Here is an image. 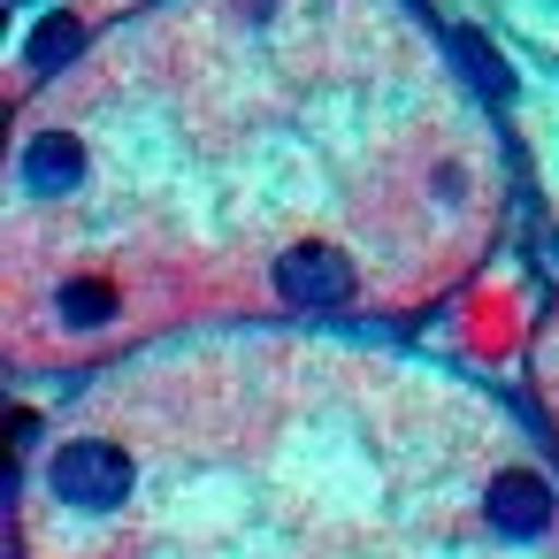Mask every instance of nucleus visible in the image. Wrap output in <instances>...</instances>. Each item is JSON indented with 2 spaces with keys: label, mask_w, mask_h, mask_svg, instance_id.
<instances>
[{
  "label": "nucleus",
  "mask_w": 559,
  "mask_h": 559,
  "mask_svg": "<svg viewBox=\"0 0 559 559\" xmlns=\"http://www.w3.org/2000/svg\"><path fill=\"white\" fill-rule=\"evenodd\" d=\"M78 47H85V32H78V16H47V24L32 32V47H24V62H32L39 78H55L62 62H78Z\"/></svg>",
  "instance_id": "39448f33"
},
{
  "label": "nucleus",
  "mask_w": 559,
  "mask_h": 559,
  "mask_svg": "<svg viewBox=\"0 0 559 559\" xmlns=\"http://www.w3.org/2000/svg\"><path fill=\"white\" fill-rule=\"evenodd\" d=\"M490 521H498L506 536H536V528L551 521V490H544L536 475H498V483H490Z\"/></svg>",
  "instance_id": "7ed1b4c3"
},
{
  "label": "nucleus",
  "mask_w": 559,
  "mask_h": 559,
  "mask_svg": "<svg viewBox=\"0 0 559 559\" xmlns=\"http://www.w3.org/2000/svg\"><path fill=\"white\" fill-rule=\"evenodd\" d=\"M452 47H460V62H467V70H475V85H490V93H498V85H506V70H498V62H490V55H483V47H475V39H452Z\"/></svg>",
  "instance_id": "0eeeda50"
},
{
  "label": "nucleus",
  "mask_w": 559,
  "mask_h": 559,
  "mask_svg": "<svg viewBox=\"0 0 559 559\" xmlns=\"http://www.w3.org/2000/svg\"><path fill=\"white\" fill-rule=\"evenodd\" d=\"M78 169H85V146H78L70 131H47V139H32V154H24V185H32L39 200H47V192H70Z\"/></svg>",
  "instance_id": "20e7f679"
},
{
  "label": "nucleus",
  "mask_w": 559,
  "mask_h": 559,
  "mask_svg": "<svg viewBox=\"0 0 559 559\" xmlns=\"http://www.w3.org/2000/svg\"><path fill=\"white\" fill-rule=\"evenodd\" d=\"M108 314H116V299H108L100 284H70V292H62V322H78V330H100Z\"/></svg>",
  "instance_id": "423d86ee"
},
{
  "label": "nucleus",
  "mask_w": 559,
  "mask_h": 559,
  "mask_svg": "<svg viewBox=\"0 0 559 559\" xmlns=\"http://www.w3.org/2000/svg\"><path fill=\"white\" fill-rule=\"evenodd\" d=\"M55 490H62V506H123L131 498V460L116 452V444H100V437H78V444H62V460H55Z\"/></svg>",
  "instance_id": "f257e3e1"
},
{
  "label": "nucleus",
  "mask_w": 559,
  "mask_h": 559,
  "mask_svg": "<svg viewBox=\"0 0 559 559\" xmlns=\"http://www.w3.org/2000/svg\"><path fill=\"white\" fill-rule=\"evenodd\" d=\"M276 284H284V299H299V307H337V299L353 292V269H345L330 246H299V253L276 261Z\"/></svg>",
  "instance_id": "f03ea898"
}]
</instances>
